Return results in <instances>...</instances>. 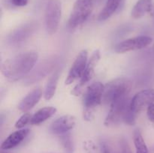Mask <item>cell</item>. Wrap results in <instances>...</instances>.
<instances>
[{"instance_id": "6da1fadb", "label": "cell", "mask_w": 154, "mask_h": 153, "mask_svg": "<svg viewBox=\"0 0 154 153\" xmlns=\"http://www.w3.org/2000/svg\"><path fill=\"white\" fill-rule=\"evenodd\" d=\"M38 58V53L35 51L18 54L3 62L2 65V74L12 82L19 80L31 72Z\"/></svg>"}, {"instance_id": "7a4b0ae2", "label": "cell", "mask_w": 154, "mask_h": 153, "mask_svg": "<svg viewBox=\"0 0 154 153\" xmlns=\"http://www.w3.org/2000/svg\"><path fill=\"white\" fill-rule=\"evenodd\" d=\"M132 87V82L127 77H119L108 82L105 86L102 101L110 104L122 97L129 96Z\"/></svg>"}, {"instance_id": "3957f363", "label": "cell", "mask_w": 154, "mask_h": 153, "mask_svg": "<svg viewBox=\"0 0 154 153\" xmlns=\"http://www.w3.org/2000/svg\"><path fill=\"white\" fill-rule=\"evenodd\" d=\"M94 4L93 0H76L68 22L69 26L74 28L84 23L93 12Z\"/></svg>"}, {"instance_id": "277c9868", "label": "cell", "mask_w": 154, "mask_h": 153, "mask_svg": "<svg viewBox=\"0 0 154 153\" xmlns=\"http://www.w3.org/2000/svg\"><path fill=\"white\" fill-rule=\"evenodd\" d=\"M130 101L129 96H126L111 102V108L104 122L105 125L107 127H114L123 122Z\"/></svg>"}, {"instance_id": "5b68a950", "label": "cell", "mask_w": 154, "mask_h": 153, "mask_svg": "<svg viewBox=\"0 0 154 153\" xmlns=\"http://www.w3.org/2000/svg\"><path fill=\"white\" fill-rule=\"evenodd\" d=\"M62 15V4L60 0H49L46 4L45 22L49 34H54L58 30Z\"/></svg>"}, {"instance_id": "8992f818", "label": "cell", "mask_w": 154, "mask_h": 153, "mask_svg": "<svg viewBox=\"0 0 154 153\" xmlns=\"http://www.w3.org/2000/svg\"><path fill=\"white\" fill-rule=\"evenodd\" d=\"M59 62H60V58L57 56H53L44 59L32 71L27 75L23 80L24 84L30 85L43 79L56 68Z\"/></svg>"}, {"instance_id": "52a82bcc", "label": "cell", "mask_w": 154, "mask_h": 153, "mask_svg": "<svg viewBox=\"0 0 154 153\" xmlns=\"http://www.w3.org/2000/svg\"><path fill=\"white\" fill-rule=\"evenodd\" d=\"M38 28L37 22H29L15 28L7 37V42L12 47H17L23 44L35 32Z\"/></svg>"}, {"instance_id": "ba28073f", "label": "cell", "mask_w": 154, "mask_h": 153, "mask_svg": "<svg viewBox=\"0 0 154 153\" xmlns=\"http://www.w3.org/2000/svg\"><path fill=\"white\" fill-rule=\"evenodd\" d=\"M105 86L100 82H95L87 87L84 96V105L86 111L92 112L102 101Z\"/></svg>"}, {"instance_id": "9c48e42d", "label": "cell", "mask_w": 154, "mask_h": 153, "mask_svg": "<svg viewBox=\"0 0 154 153\" xmlns=\"http://www.w3.org/2000/svg\"><path fill=\"white\" fill-rule=\"evenodd\" d=\"M153 39L149 36H138L120 42L115 46L114 50L117 53H124L129 51L144 49L150 44Z\"/></svg>"}, {"instance_id": "30bf717a", "label": "cell", "mask_w": 154, "mask_h": 153, "mask_svg": "<svg viewBox=\"0 0 154 153\" xmlns=\"http://www.w3.org/2000/svg\"><path fill=\"white\" fill-rule=\"evenodd\" d=\"M87 59H88V52L86 50H83L76 57L69 70V74L66 80V85H70L77 80L82 77L88 62Z\"/></svg>"}, {"instance_id": "8fae6325", "label": "cell", "mask_w": 154, "mask_h": 153, "mask_svg": "<svg viewBox=\"0 0 154 153\" xmlns=\"http://www.w3.org/2000/svg\"><path fill=\"white\" fill-rule=\"evenodd\" d=\"M99 59H100V52L99 50H95L92 54L91 57L87 62L85 71H84L82 77L80 79V82L75 86V87L72 91V94L73 95L78 96L81 94L84 86L93 77V74H94L95 68L97 65Z\"/></svg>"}, {"instance_id": "7c38bea8", "label": "cell", "mask_w": 154, "mask_h": 153, "mask_svg": "<svg viewBox=\"0 0 154 153\" xmlns=\"http://www.w3.org/2000/svg\"><path fill=\"white\" fill-rule=\"evenodd\" d=\"M154 104V89L148 88L139 92L134 95L130 101V107L136 113L145 106Z\"/></svg>"}, {"instance_id": "4fadbf2b", "label": "cell", "mask_w": 154, "mask_h": 153, "mask_svg": "<svg viewBox=\"0 0 154 153\" xmlns=\"http://www.w3.org/2000/svg\"><path fill=\"white\" fill-rule=\"evenodd\" d=\"M76 124L75 117L71 115H65L56 119L51 124L50 130L52 134L61 135L70 131Z\"/></svg>"}, {"instance_id": "5bb4252c", "label": "cell", "mask_w": 154, "mask_h": 153, "mask_svg": "<svg viewBox=\"0 0 154 153\" xmlns=\"http://www.w3.org/2000/svg\"><path fill=\"white\" fill-rule=\"evenodd\" d=\"M29 133V130L28 128H22L11 134L2 143V150L6 151V150L11 149L19 146L26 138Z\"/></svg>"}, {"instance_id": "9a60e30c", "label": "cell", "mask_w": 154, "mask_h": 153, "mask_svg": "<svg viewBox=\"0 0 154 153\" xmlns=\"http://www.w3.org/2000/svg\"><path fill=\"white\" fill-rule=\"evenodd\" d=\"M126 0H107L103 9L98 16L99 22H103L111 17L116 12L121 11Z\"/></svg>"}, {"instance_id": "2e32d148", "label": "cell", "mask_w": 154, "mask_h": 153, "mask_svg": "<svg viewBox=\"0 0 154 153\" xmlns=\"http://www.w3.org/2000/svg\"><path fill=\"white\" fill-rule=\"evenodd\" d=\"M42 95V90L41 88H37L30 92L26 97L23 98L18 105V108L23 112H27L32 109L40 100Z\"/></svg>"}, {"instance_id": "e0dca14e", "label": "cell", "mask_w": 154, "mask_h": 153, "mask_svg": "<svg viewBox=\"0 0 154 153\" xmlns=\"http://www.w3.org/2000/svg\"><path fill=\"white\" fill-rule=\"evenodd\" d=\"M57 112V108L54 106H45L38 110L34 115L32 116L30 123L33 125H38L44 122L48 118L52 117Z\"/></svg>"}, {"instance_id": "ac0fdd59", "label": "cell", "mask_w": 154, "mask_h": 153, "mask_svg": "<svg viewBox=\"0 0 154 153\" xmlns=\"http://www.w3.org/2000/svg\"><path fill=\"white\" fill-rule=\"evenodd\" d=\"M152 8V0H138L132 8L131 15L135 19H139L151 11Z\"/></svg>"}, {"instance_id": "d6986e66", "label": "cell", "mask_w": 154, "mask_h": 153, "mask_svg": "<svg viewBox=\"0 0 154 153\" xmlns=\"http://www.w3.org/2000/svg\"><path fill=\"white\" fill-rule=\"evenodd\" d=\"M60 69H57L54 72L51 77L48 80V82H47L46 87H45V93H44V96H45V99L47 100H49L52 98L54 96L56 93V90H57V84H58L59 77H60Z\"/></svg>"}, {"instance_id": "ffe728a7", "label": "cell", "mask_w": 154, "mask_h": 153, "mask_svg": "<svg viewBox=\"0 0 154 153\" xmlns=\"http://www.w3.org/2000/svg\"><path fill=\"white\" fill-rule=\"evenodd\" d=\"M134 144L136 153H148V148L139 130L134 132Z\"/></svg>"}, {"instance_id": "44dd1931", "label": "cell", "mask_w": 154, "mask_h": 153, "mask_svg": "<svg viewBox=\"0 0 154 153\" xmlns=\"http://www.w3.org/2000/svg\"><path fill=\"white\" fill-rule=\"evenodd\" d=\"M60 142L65 153H74V142L69 132L60 135Z\"/></svg>"}, {"instance_id": "7402d4cb", "label": "cell", "mask_w": 154, "mask_h": 153, "mask_svg": "<svg viewBox=\"0 0 154 153\" xmlns=\"http://www.w3.org/2000/svg\"><path fill=\"white\" fill-rule=\"evenodd\" d=\"M32 118V116L29 112H25L23 114L19 119L15 123V128L17 129H22L23 128L24 126L26 125L29 122H30Z\"/></svg>"}, {"instance_id": "603a6c76", "label": "cell", "mask_w": 154, "mask_h": 153, "mask_svg": "<svg viewBox=\"0 0 154 153\" xmlns=\"http://www.w3.org/2000/svg\"><path fill=\"white\" fill-rule=\"evenodd\" d=\"M136 112L135 111L132 110L130 107V104H129V108H128L127 111H126V114H125L124 118H123V122L126 124H129V125H133L135 124V120H136Z\"/></svg>"}, {"instance_id": "cb8c5ba5", "label": "cell", "mask_w": 154, "mask_h": 153, "mask_svg": "<svg viewBox=\"0 0 154 153\" xmlns=\"http://www.w3.org/2000/svg\"><path fill=\"white\" fill-rule=\"evenodd\" d=\"M120 147H121V152L122 153H132V150H131L130 146H129V143H128L127 140L124 138H122L120 140Z\"/></svg>"}, {"instance_id": "d4e9b609", "label": "cell", "mask_w": 154, "mask_h": 153, "mask_svg": "<svg viewBox=\"0 0 154 153\" xmlns=\"http://www.w3.org/2000/svg\"><path fill=\"white\" fill-rule=\"evenodd\" d=\"M100 148L102 153H116L114 149L110 146L109 144H108L107 142H105V141L100 142Z\"/></svg>"}, {"instance_id": "484cf974", "label": "cell", "mask_w": 154, "mask_h": 153, "mask_svg": "<svg viewBox=\"0 0 154 153\" xmlns=\"http://www.w3.org/2000/svg\"><path fill=\"white\" fill-rule=\"evenodd\" d=\"M147 114L149 120L154 123V104L149 105L147 109Z\"/></svg>"}, {"instance_id": "4316f807", "label": "cell", "mask_w": 154, "mask_h": 153, "mask_svg": "<svg viewBox=\"0 0 154 153\" xmlns=\"http://www.w3.org/2000/svg\"><path fill=\"white\" fill-rule=\"evenodd\" d=\"M11 4L17 7H23L28 4V0H11Z\"/></svg>"}, {"instance_id": "83f0119b", "label": "cell", "mask_w": 154, "mask_h": 153, "mask_svg": "<svg viewBox=\"0 0 154 153\" xmlns=\"http://www.w3.org/2000/svg\"><path fill=\"white\" fill-rule=\"evenodd\" d=\"M93 1L94 3H99L100 2H102V0H93Z\"/></svg>"}, {"instance_id": "f1b7e54d", "label": "cell", "mask_w": 154, "mask_h": 153, "mask_svg": "<svg viewBox=\"0 0 154 153\" xmlns=\"http://www.w3.org/2000/svg\"><path fill=\"white\" fill-rule=\"evenodd\" d=\"M151 149H152V151L154 152V144H153V146L151 147Z\"/></svg>"}, {"instance_id": "f546056e", "label": "cell", "mask_w": 154, "mask_h": 153, "mask_svg": "<svg viewBox=\"0 0 154 153\" xmlns=\"http://www.w3.org/2000/svg\"><path fill=\"white\" fill-rule=\"evenodd\" d=\"M1 153H8V152H4V150H2V151L1 152Z\"/></svg>"}, {"instance_id": "4dcf8cb0", "label": "cell", "mask_w": 154, "mask_h": 153, "mask_svg": "<svg viewBox=\"0 0 154 153\" xmlns=\"http://www.w3.org/2000/svg\"><path fill=\"white\" fill-rule=\"evenodd\" d=\"M153 53H154V44H153Z\"/></svg>"}]
</instances>
